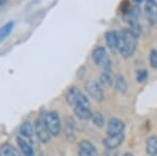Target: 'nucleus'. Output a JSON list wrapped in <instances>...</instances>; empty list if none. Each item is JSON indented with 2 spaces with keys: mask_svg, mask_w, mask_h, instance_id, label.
I'll return each instance as SVG.
<instances>
[{
  "mask_svg": "<svg viewBox=\"0 0 157 156\" xmlns=\"http://www.w3.org/2000/svg\"><path fill=\"white\" fill-rule=\"evenodd\" d=\"M118 36H120V44H118L120 54L125 59L131 58L137 48V37L130 29H123L118 32Z\"/></svg>",
  "mask_w": 157,
  "mask_h": 156,
  "instance_id": "nucleus-1",
  "label": "nucleus"
},
{
  "mask_svg": "<svg viewBox=\"0 0 157 156\" xmlns=\"http://www.w3.org/2000/svg\"><path fill=\"white\" fill-rule=\"evenodd\" d=\"M42 119L50 134L52 136H58L62 130V125H61V120L58 113L55 111H48L42 115Z\"/></svg>",
  "mask_w": 157,
  "mask_h": 156,
  "instance_id": "nucleus-2",
  "label": "nucleus"
},
{
  "mask_svg": "<svg viewBox=\"0 0 157 156\" xmlns=\"http://www.w3.org/2000/svg\"><path fill=\"white\" fill-rule=\"evenodd\" d=\"M75 112L81 120H90L92 117V112L90 109L89 101L84 94H82L75 106Z\"/></svg>",
  "mask_w": 157,
  "mask_h": 156,
  "instance_id": "nucleus-3",
  "label": "nucleus"
},
{
  "mask_svg": "<svg viewBox=\"0 0 157 156\" xmlns=\"http://www.w3.org/2000/svg\"><path fill=\"white\" fill-rule=\"evenodd\" d=\"M92 60L95 65L103 66L104 70H109L110 71L111 61L107 55V51L103 46H98L97 48H94L92 52Z\"/></svg>",
  "mask_w": 157,
  "mask_h": 156,
  "instance_id": "nucleus-4",
  "label": "nucleus"
},
{
  "mask_svg": "<svg viewBox=\"0 0 157 156\" xmlns=\"http://www.w3.org/2000/svg\"><path fill=\"white\" fill-rule=\"evenodd\" d=\"M35 132H36V134H37L38 139H39L41 143H43V144H46V143H48L50 140L52 134H50V132L48 131V129H47V127H46V125H45L42 116L36 120Z\"/></svg>",
  "mask_w": 157,
  "mask_h": 156,
  "instance_id": "nucleus-5",
  "label": "nucleus"
},
{
  "mask_svg": "<svg viewBox=\"0 0 157 156\" xmlns=\"http://www.w3.org/2000/svg\"><path fill=\"white\" fill-rule=\"evenodd\" d=\"M85 88H86V91L88 92V94L93 100L98 101V102H102L104 100V92L100 83L95 81H88L86 83Z\"/></svg>",
  "mask_w": 157,
  "mask_h": 156,
  "instance_id": "nucleus-6",
  "label": "nucleus"
},
{
  "mask_svg": "<svg viewBox=\"0 0 157 156\" xmlns=\"http://www.w3.org/2000/svg\"><path fill=\"white\" fill-rule=\"evenodd\" d=\"M124 130H125V124L123 120L116 117H112L108 122L107 125V134L108 135H118L123 134Z\"/></svg>",
  "mask_w": 157,
  "mask_h": 156,
  "instance_id": "nucleus-7",
  "label": "nucleus"
},
{
  "mask_svg": "<svg viewBox=\"0 0 157 156\" xmlns=\"http://www.w3.org/2000/svg\"><path fill=\"white\" fill-rule=\"evenodd\" d=\"M78 156H98V151L90 142L82 140L78 145Z\"/></svg>",
  "mask_w": 157,
  "mask_h": 156,
  "instance_id": "nucleus-8",
  "label": "nucleus"
},
{
  "mask_svg": "<svg viewBox=\"0 0 157 156\" xmlns=\"http://www.w3.org/2000/svg\"><path fill=\"white\" fill-rule=\"evenodd\" d=\"M145 13L147 18L152 24L157 23V2L155 0H147Z\"/></svg>",
  "mask_w": 157,
  "mask_h": 156,
  "instance_id": "nucleus-9",
  "label": "nucleus"
},
{
  "mask_svg": "<svg viewBox=\"0 0 157 156\" xmlns=\"http://www.w3.org/2000/svg\"><path fill=\"white\" fill-rule=\"evenodd\" d=\"M124 134H118V135H108L105 139L103 140V144L105 146L106 149L108 150H114L116 148H118L123 144L124 142Z\"/></svg>",
  "mask_w": 157,
  "mask_h": 156,
  "instance_id": "nucleus-10",
  "label": "nucleus"
},
{
  "mask_svg": "<svg viewBox=\"0 0 157 156\" xmlns=\"http://www.w3.org/2000/svg\"><path fill=\"white\" fill-rule=\"evenodd\" d=\"M106 38V43L107 46L111 50H118V44H120V36L118 32L114 31H109L106 32L105 35Z\"/></svg>",
  "mask_w": 157,
  "mask_h": 156,
  "instance_id": "nucleus-11",
  "label": "nucleus"
},
{
  "mask_svg": "<svg viewBox=\"0 0 157 156\" xmlns=\"http://www.w3.org/2000/svg\"><path fill=\"white\" fill-rule=\"evenodd\" d=\"M83 93L78 89L77 87H71L68 89V91L66 92V95H65V99H66V102L68 105L70 106H75V104L78 103V99Z\"/></svg>",
  "mask_w": 157,
  "mask_h": 156,
  "instance_id": "nucleus-12",
  "label": "nucleus"
},
{
  "mask_svg": "<svg viewBox=\"0 0 157 156\" xmlns=\"http://www.w3.org/2000/svg\"><path fill=\"white\" fill-rule=\"evenodd\" d=\"M0 156H21L19 151L11 144H4L0 148Z\"/></svg>",
  "mask_w": 157,
  "mask_h": 156,
  "instance_id": "nucleus-13",
  "label": "nucleus"
},
{
  "mask_svg": "<svg viewBox=\"0 0 157 156\" xmlns=\"http://www.w3.org/2000/svg\"><path fill=\"white\" fill-rule=\"evenodd\" d=\"M17 143H18L19 148L21 149L22 153H23L25 156H34V150H33L32 146H30L26 140L19 136V137H17Z\"/></svg>",
  "mask_w": 157,
  "mask_h": 156,
  "instance_id": "nucleus-14",
  "label": "nucleus"
},
{
  "mask_svg": "<svg viewBox=\"0 0 157 156\" xmlns=\"http://www.w3.org/2000/svg\"><path fill=\"white\" fill-rule=\"evenodd\" d=\"M100 84H101V86H103L105 88H109L112 86L113 79L109 70H104L102 72V74L100 75Z\"/></svg>",
  "mask_w": 157,
  "mask_h": 156,
  "instance_id": "nucleus-15",
  "label": "nucleus"
},
{
  "mask_svg": "<svg viewBox=\"0 0 157 156\" xmlns=\"http://www.w3.org/2000/svg\"><path fill=\"white\" fill-rule=\"evenodd\" d=\"M64 126V131L67 138L69 140H73V138H75V124H73V120L70 117H66Z\"/></svg>",
  "mask_w": 157,
  "mask_h": 156,
  "instance_id": "nucleus-16",
  "label": "nucleus"
},
{
  "mask_svg": "<svg viewBox=\"0 0 157 156\" xmlns=\"http://www.w3.org/2000/svg\"><path fill=\"white\" fill-rule=\"evenodd\" d=\"M114 87H115V90L118 91L120 93H125L127 91V82H126L125 78L123 75L118 74L117 77L115 78L114 80Z\"/></svg>",
  "mask_w": 157,
  "mask_h": 156,
  "instance_id": "nucleus-17",
  "label": "nucleus"
},
{
  "mask_svg": "<svg viewBox=\"0 0 157 156\" xmlns=\"http://www.w3.org/2000/svg\"><path fill=\"white\" fill-rule=\"evenodd\" d=\"M146 150L149 155L154 156L157 154V137L151 136L147 139V146Z\"/></svg>",
  "mask_w": 157,
  "mask_h": 156,
  "instance_id": "nucleus-18",
  "label": "nucleus"
},
{
  "mask_svg": "<svg viewBox=\"0 0 157 156\" xmlns=\"http://www.w3.org/2000/svg\"><path fill=\"white\" fill-rule=\"evenodd\" d=\"M13 29H14V22L13 21H9L3 26L0 27V43L10 36Z\"/></svg>",
  "mask_w": 157,
  "mask_h": 156,
  "instance_id": "nucleus-19",
  "label": "nucleus"
},
{
  "mask_svg": "<svg viewBox=\"0 0 157 156\" xmlns=\"http://www.w3.org/2000/svg\"><path fill=\"white\" fill-rule=\"evenodd\" d=\"M35 129L33 127V125L29 122H25L21 125L20 127V133L25 137H32L34 135Z\"/></svg>",
  "mask_w": 157,
  "mask_h": 156,
  "instance_id": "nucleus-20",
  "label": "nucleus"
},
{
  "mask_svg": "<svg viewBox=\"0 0 157 156\" xmlns=\"http://www.w3.org/2000/svg\"><path fill=\"white\" fill-rule=\"evenodd\" d=\"M91 120H92L93 124L97 126V127L101 128V127H103V126L105 125V119H104L102 113H100V112L92 114V117H91Z\"/></svg>",
  "mask_w": 157,
  "mask_h": 156,
  "instance_id": "nucleus-21",
  "label": "nucleus"
},
{
  "mask_svg": "<svg viewBox=\"0 0 157 156\" xmlns=\"http://www.w3.org/2000/svg\"><path fill=\"white\" fill-rule=\"evenodd\" d=\"M147 79H148V71L145 69L138 70L137 74H136V80H137V82L144 83L145 81H147Z\"/></svg>",
  "mask_w": 157,
  "mask_h": 156,
  "instance_id": "nucleus-22",
  "label": "nucleus"
},
{
  "mask_svg": "<svg viewBox=\"0 0 157 156\" xmlns=\"http://www.w3.org/2000/svg\"><path fill=\"white\" fill-rule=\"evenodd\" d=\"M150 64L154 69H157V50L152 49L150 52Z\"/></svg>",
  "mask_w": 157,
  "mask_h": 156,
  "instance_id": "nucleus-23",
  "label": "nucleus"
},
{
  "mask_svg": "<svg viewBox=\"0 0 157 156\" xmlns=\"http://www.w3.org/2000/svg\"><path fill=\"white\" fill-rule=\"evenodd\" d=\"M6 2V0H0V6H4V3Z\"/></svg>",
  "mask_w": 157,
  "mask_h": 156,
  "instance_id": "nucleus-24",
  "label": "nucleus"
},
{
  "mask_svg": "<svg viewBox=\"0 0 157 156\" xmlns=\"http://www.w3.org/2000/svg\"><path fill=\"white\" fill-rule=\"evenodd\" d=\"M123 156H134V155L132 154V153H125Z\"/></svg>",
  "mask_w": 157,
  "mask_h": 156,
  "instance_id": "nucleus-25",
  "label": "nucleus"
},
{
  "mask_svg": "<svg viewBox=\"0 0 157 156\" xmlns=\"http://www.w3.org/2000/svg\"><path fill=\"white\" fill-rule=\"evenodd\" d=\"M136 2H141V1H144V0H135Z\"/></svg>",
  "mask_w": 157,
  "mask_h": 156,
  "instance_id": "nucleus-26",
  "label": "nucleus"
},
{
  "mask_svg": "<svg viewBox=\"0 0 157 156\" xmlns=\"http://www.w3.org/2000/svg\"><path fill=\"white\" fill-rule=\"evenodd\" d=\"M154 156H157V154H156V155H154Z\"/></svg>",
  "mask_w": 157,
  "mask_h": 156,
  "instance_id": "nucleus-27",
  "label": "nucleus"
}]
</instances>
